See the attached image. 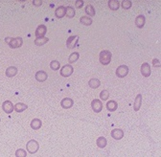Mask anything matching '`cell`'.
Segmentation results:
<instances>
[{"instance_id":"30bf717a","label":"cell","mask_w":161,"mask_h":157,"mask_svg":"<svg viewBox=\"0 0 161 157\" xmlns=\"http://www.w3.org/2000/svg\"><path fill=\"white\" fill-rule=\"evenodd\" d=\"M141 74L144 77H150L151 76V66L149 63L144 62L141 66Z\"/></svg>"},{"instance_id":"44dd1931","label":"cell","mask_w":161,"mask_h":157,"mask_svg":"<svg viewBox=\"0 0 161 157\" xmlns=\"http://www.w3.org/2000/svg\"><path fill=\"white\" fill-rule=\"evenodd\" d=\"M65 16V7L63 6H61L56 10V16L58 18H62Z\"/></svg>"},{"instance_id":"4dcf8cb0","label":"cell","mask_w":161,"mask_h":157,"mask_svg":"<svg viewBox=\"0 0 161 157\" xmlns=\"http://www.w3.org/2000/svg\"><path fill=\"white\" fill-rule=\"evenodd\" d=\"M109 97V92L107 91V90H103L102 92L100 93V98L101 100H103V101H106L107 99Z\"/></svg>"},{"instance_id":"2e32d148","label":"cell","mask_w":161,"mask_h":157,"mask_svg":"<svg viewBox=\"0 0 161 157\" xmlns=\"http://www.w3.org/2000/svg\"><path fill=\"white\" fill-rule=\"evenodd\" d=\"M16 74H17V68L16 66H10V67H8L7 70H6V76L9 78L14 77Z\"/></svg>"},{"instance_id":"ba28073f","label":"cell","mask_w":161,"mask_h":157,"mask_svg":"<svg viewBox=\"0 0 161 157\" xmlns=\"http://www.w3.org/2000/svg\"><path fill=\"white\" fill-rule=\"evenodd\" d=\"M2 108L4 110V112H6L7 114H10L14 110V104L11 101H5L2 104Z\"/></svg>"},{"instance_id":"8992f818","label":"cell","mask_w":161,"mask_h":157,"mask_svg":"<svg viewBox=\"0 0 161 157\" xmlns=\"http://www.w3.org/2000/svg\"><path fill=\"white\" fill-rule=\"evenodd\" d=\"M91 106H92V109H93L94 112H96V113H99L102 111L103 109V104H102V102L100 101V100H97V99H95L92 101L91 102Z\"/></svg>"},{"instance_id":"d590c367","label":"cell","mask_w":161,"mask_h":157,"mask_svg":"<svg viewBox=\"0 0 161 157\" xmlns=\"http://www.w3.org/2000/svg\"><path fill=\"white\" fill-rule=\"evenodd\" d=\"M0 121H1V120H0Z\"/></svg>"},{"instance_id":"7c38bea8","label":"cell","mask_w":161,"mask_h":157,"mask_svg":"<svg viewBox=\"0 0 161 157\" xmlns=\"http://www.w3.org/2000/svg\"><path fill=\"white\" fill-rule=\"evenodd\" d=\"M111 137L115 140H120L124 137V131L120 128H115L111 131Z\"/></svg>"},{"instance_id":"e0dca14e","label":"cell","mask_w":161,"mask_h":157,"mask_svg":"<svg viewBox=\"0 0 161 157\" xmlns=\"http://www.w3.org/2000/svg\"><path fill=\"white\" fill-rule=\"evenodd\" d=\"M117 107H118V104H117V102H116L115 101H109V102H107L106 108H107V110L110 111V112H113V111H115L116 109H117Z\"/></svg>"},{"instance_id":"ffe728a7","label":"cell","mask_w":161,"mask_h":157,"mask_svg":"<svg viewBox=\"0 0 161 157\" xmlns=\"http://www.w3.org/2000/svg\"><path fill=\"white\" fill-rule=\"evenodd\" d=\"M100 84H101V81L98 80V78H91L90 81H88V85L89 87H91V88H98V87L100 86Z\"/></svg>"},{"instance_id":"1f68e13d","label":"cell","mask_w":161,"mask_h":157,"mask_svg":"<svg viewBox=\"0 0 161 157\" xmlns=\"http://www.w3.org/2000/svg\"><path fill=\"white\" fill-rule=\"evenodd\" d=\"M26 155H27L26 150L22 149H18L16 152V157H26Z\"/></svg>"},{"instance_id":"7a4b0ae2","label":"cell","mask_w":161,"mask_h":157,"mask_svg":"<svg viewBox=\"0 0 161 157\" xmlns=\"http://www.w3.org/2000/svg\"><path fill=\"white\" fill-rule=\"evenodd\" d=\"M111 53L109 52V51H106V50H104L102 52L100 53V56H99V59H100V62L102 63L103 65H107L109 64V62L111 61Z\"/></svg>"},{"instance_id":"f546056e","label":"cell","mask_w":161,"mask_h":157,"mask_svg":"<svg viewBox=\"0 0 161 157\" xmlns=\"http://www.w3.org/2000/svg\"><path fill=\"white\" fill-rule=\"evenodd\" d=\"M78 59H79V53L78 52H74V53H72L69 56V59H68V60H69L70 63H73V62H76L77 60H78Z\"/></svg>"},{"instance_id":"7402d4cb","label":"cell","mask_w":161,"mask_h":157,"mask_svg":"<svg viewBox=\"0 0 161 157\" xmlns=\"http://www.w3.org/2000/svg\"><path fill=\"white\" fill-rule=\"evenodd\" d=\"M96 144H97V146L101 147V149H104L106 146V144H107V141H106V139L105 137H99L97 139V141H96Z\"/></svg>"},{"instance_id":"9c48e42d","label":"cell","mask_w":161,"mask_h":157,"mask_svg":"<svg viewBox=\"0 0 161 157\" xmlns=\"http://www.w3.org/2000/svg\"><path fill=\"white\" fill-rule=\"evenodd\" d=\"M46 32H47V28L45 25H40L35 30V37L37 38H43L44 35H46Z\"/></svg>"},{"instance_id":"d4e9b609","label":"cell","mask_w":161,"mask_h":157,"mask_svg":"<svg viewBox=\"0 0 161 157\" xmlns=\"http://www.w3.org/2000/svg\"><path fill=\"white\" fill-rule=\"evenodd\" d=\"M49 41V38H38L35 40V44L38 45V46H41V45H44L45 43H47V42Z\"/></svg>"},{"instance_id":"836d02e7","label":"cell","mask_w":161,"mask_h":157,"mask_svg":"<svg viewBox=\"0 0 161 157\" xmlns=\"http://www.w3.org/2000/svg\"><path fill=\"white\" fill-rule=\"evenodd\" d=\"M33 4L38 7V6L42 5V1H41V0H34V1H33Z\"/></svg>"},{"instance_id":"d6986e66","label":"cell","mask_w":161,"mask_h":157,"mask_svg":"<svg viewBox=\"0 0 161 157\" xmlns=\"http://www.w3.org/2000/svg\"><path fill=\"white\" fill-rule=\"evenodd\" d=\"M108 7L111 9L112 11H117L119 7H120V3H119V1H117V0H109Z\"/></svg>"},{"instance_id":"cb8c5ba5","label":"cell","mask_w":161,"mask_h":157,"mask_svg":"<svg viewBox=\"0 0 161 157\" xmlns=\"http://www.w3.org/2000/svg\"><path fill=\"white\" fill-rule=\"evenodd\" d=\"M75 10L73 9V7H71V6H68V7L65 8V16H68V17H74L75 16Z\"/></svg>"},{"instance_id":"4fadbf2b","label":"cell","mask_w":161,"mask_h":157,"mask_svg":"<svg viewBox=\"0 0 161 157\" xmlns=\"http://www.w3.org/2000/svg\"><path fill=\"white\" fill-rule=\"evenodd\" d=\"M141 104H142V95L138 94L136 96L135 100H134V104H133V108L134 111H138L141 107Z\"/></svg>"},{"instance_id":"d6a6232c","label":"cell","mask_w":161,"mask_h":157,"mask_svg":"<svg viewBox=\"0 0 161 157\" xmlns=\"http://www.w3.org/2000/svg\"><path fill=\"white\" fill-rule=\"evenodd\" d=\"M153 65L156 67H160V60L158 59H153Z\"/></svg>"},{"instance_id":"603a6c76","label":"cell","mask_w":161,"mask_h":157,"mask_svg":"<svg viewBox=\"0 0 161 157\" xmlns=\"http://www.w3.org/2000/svg\"><path fill=\"white\" fill-rule=\"evenodd\" d=\"M14 109L16 111V112H22L25 109H27V104H22V102H18L14 106Z\"/></svg>"},{"instance_id":"52a82bcc","label":"cell","mask_w":161,"mask_h":157,"mask_svg":"<svg viewBox=\"0 0 161 157\" xmlns=\"http://www.w3.org/2000/svg\"><path fill=\"white\" fill-rule=\"evenodd\" d=\"M72 73H73V66H71L70 64L64 65L63 67L61 69V75L62 77H69L71 76Z\"/></svg>"},{"instance_id":"e575fe53","label":"cell","mask_w":161,"mask_h":157,"mask_svg":"<svg viewBox=\"0 0 161 157\" xmlns=\"http://www.w3.org/2000/svg\"><path fill=\"white\" fill-rule=\"evenodd\" d=\"M83 6V1H76V7L78 9H80Z\"/></svg>"},{"instance_id":"f1b7e54d","label":"cell","mask_w":161,"mask_h":157,"mask_svg":"<svg viewBox=\"0 0 161 157\" xmlns=\"http://www.w3.org/2000/svg\"><path fill=\"white\" fill-rule=\"evenodd\" d=\"M59 67H61V64H59V62L58 60H52L51 63H50V68L54 71L59 70Z\"/></svg>"},{"instance_id":"8fae6325","label":"cell","mask_w":161,"mask_h":157,"mask_svg":"<svg viewBox=\"0 0 161 157\" xmlns=\"http://www.w3.org/2000/svg\"><path fill=\"white\" fill-rule=\"evenodd\" d=\"M73 104H74L73 100L70 99V98H64V99H62L61 102V107L62 108H65V109H68V108L72 107L73 106Z\"/></svg>"},{"instance_id":"4316f807","label":"cell","mask_w":161,"mask_h":157,"mask_svg":"<svg viewBox=\"0 0 161 157\" xmlns=\"http://www.w3.org/2000/svg\"><path fill=\"white\" fill-rule=\"evenodd\" d=\"M85 13L88 14L89 16H95V10L93 8V6L88 4L87 6L85 7Z\"/></svg>"},{"instance_id":"6da1fadb","label":"cell","mask_w":161,"mask_h":157,"mask_svg":"<svg viewBox=\"0 0 161 157\" xmlns=\"http://www.w3.org/2000/svg\"><path fill=\"white\" fill-rule=\"evenodd\" d=\"M6 42L8 43V45L13 49H16V48H19L22 46L23 40L21 38H5Z\"/></svg>"},{"instance_id":"484cf974","label":"cell","mask_w":161,"mask_h":157,"mask_svg":"<svg viewBox=\"0 0 161 157\" xmlns=\"http://www.w3.org/2000/svg\"><path fill=\"white\" fill-rule=\"evenodd\" d=\"M80 23L83 24V25H85V26H89V25H91L92 24V19L88 16H82L80 17Z\"/></svg>"},{"instance_id":"277c9868","label":"cell","mask_w":161,"mask_h":157,"mask_svg":"<svg viewBox=\"0 0 161 157\" xmlns=\"http://www.w3.org/2000/svg\"><path fill=\"white\" fill-rule=\"evenodd\" d=\"M80 37L79 35H71L70 38H68V39L66 40V46L69 49H74L76 47L77 43L79 41Z\"/></svg>"},{"instance_id":"5bb4252c","label":"cell","mask_w":161,"mask_h":157,"mask_svg":"<svg viewBox=\"0 0 161 157\" xmlns=\"http://www.w3.org/2000/svg\"><path fill=\"white\" fill-rule=\"evenodd\" d=\"M146 23V18L144 16L140 14L135 18V25L138 27V28H143Z\"/></svg>"},{"instance_id":"83f0119b","label":"cell","mask_w":161,"mask_h":157,"mask_svg":"<svg viewBox=\"0 0 161 157\" xmlns=\"http://www.w3.org/2000/svg\"><path fill=\"white\" fill-rule=\"evenodd\" d=\"M121 5L125 10H129V9L132 8V1H130V0H123V1L121 2Z\"/></svg>"},{"instance_id":"5b68a950","label":"cell","mask_w":161,"mask_h":157,"mask_svg":"<svg viewBox=\"0 0 161 157\" xmlns=\"http://www.w3.org/2000/svg\"><path fill=\"white\" fill-rule=\"evenodd\" d=\"M129 74V67L127 65H121L116 69V76L119 78H125Z\"/></svg>"},{"instance_id":"ac0fdd59","label":"cell","mask_w":161,"mask_h":157,"mask_svg":"<svg viewBox=\"0 0 161 157\" xmlns=\"http://www.w3.org/2000/svg\"><path fill=\"white\" fill-rule=\"evenodd\" d=\"M41 125H42V123H41V121L40 119H34L31 122V128L33 129H35V130L40 129L41 128Z\"/></svg>"},{"instance_id":"9a60e30c","label":"cell","mask_w":161,"mask_h":157,"mask_svg":"<svg viewBox=\"0 0 161 157\" xmlns=\"http://www.w3.org/2000/svg\"><path fill=\"white\" fill-rule=\"evenodd\" d=\"M47 74L46 72L44 71H38L37 72V74H35V80L38 81H40V83H42V81H45L47 80Z\"/></svg>"},{"instance_id":"3957f363","label":"cell","mask_w":161,"mask_h":157,"mask_svg":"<svg viewBox=\"0 0 161 157\" xmlns=\"http://www.w3.org/2000/svg\"><path fill=\"white\" fill-rule=\"evenodd\" d=\"M26 149H27V152L29 153H32V154H34L38 150L40 149V145L35 140H30L28 143L26 145Z\"/></svg>"}]
</instances>
